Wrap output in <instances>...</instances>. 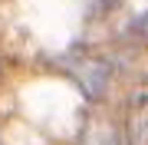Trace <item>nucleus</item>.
I'll use <instances>...</instances> for the list:
<instances>
[{"label": "nucleus", "mask_w": 148, "mask_h": 145, "mask_svg": "<svg viewBox=\"0 0 148 145\" xmlns=\"http://www.w3.org/2000/svg\"><path fill=\"white\" fill-rule=\"evenodd\" d=\"M128 139L132 145H148V86H142L128 102Z\"/></svg>", "instance_id": "f257e3e1"}]
</instances>
